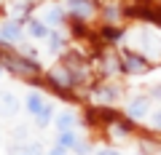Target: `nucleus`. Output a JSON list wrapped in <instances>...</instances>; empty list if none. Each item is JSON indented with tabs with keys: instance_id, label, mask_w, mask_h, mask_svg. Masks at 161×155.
Returning a JSON list of instances; mask_svg holds the SVG:
<instances>
[{
	"instance_id": "nucleus-4",
	"label": "nucleus",
	"mask_w": 161,
	"mask_h": 155,
	"mask_svg": "<svg viewBox=\"0 0 161 155\" xmlns=\"http://www.w3.org/2000/svg\"><path fill=\"white\" fill-rule=\"evenodd\" d=\"M150 107H153V99L150 96H132L126 102V115L134 121H148Z\"/></svg>"
},
{
	"instance_id": "nucleus-11",
	"label": "nucleus",
	"mask_w": 161,
	"mask_h": 155,
	"mask_svg": "<svg viewBox=\"0 0 161 155\" xmlns=\"http://www.w3.org/2000/svg\"><path fill=\"white\" fill-rule=\"evenodd\" d=\"M62 19H64V11H62L59 6H48L46 11H43V22H46L48 27H59Z\"/></svg>"
},
{
	"instance_id": "nucleus-22",
	"label": "nucleus",
	"mask_w": 161,
	"mask_h": 155,
	"mask_svg": "<svg viewBox=\"0 0 161 155\" xmlns=\"http://www.w3.org/2000/svg\"><path fill=\"white\" fill-rule=\"evenodd\" d=\"M108 19H110V22H115V19H118V11H115V8H108Z\"/></svg>"
},
{
	"instance_id": "nucleus-8",
	"label": "nucleus",
	"mask_w": 161,
	"mask_h": 155,
	"mask_svg": "<svg viewBox=\"0 0 161 155\" xmlns=\"http://www.w3.org/2000/svg\"><path fill=\"white\" fill-rule=\"evenodd\" d=\"M118 88L115 86H102V88H97V91H94V99H97L99 104H113L115 99H118Z\"/></svg>"
},
{
	"instance_id": "nucleus-12",
	"label": "nucleus",
	"mask_w": 161,
	"mask_h": 155,
	"mask_svg": "<svg viewBox=\"0 0 161 155\" xmlns=\"http://www.w3.org/2000/svg\"><path fill=\"white\" fill-rule=\"evenodd\" d=\"M54 123H57L59 131H73V128H75V115L70 112V110H64V112H57Z\"/></svg>"
},
{
	"instance_id": "nucleus-10",
	"label": "nucleus",
	"mask_w": 161,
	"mask_h": 155,
	"mask_svg": "<svg viewBox=\"0 0 161 155\" xmlns=\"http://www.w3.org/2000/svg\"><path fill=\"white\" fill-rule=\"evenodd\" d=\"M64 6H67L73 13L83 16V19L92 16V3H89V0H64Z\"/></svg>"
},
{
	"instance_id": "nucleus-9",
	"label": "nucleus",
	"mask_w": 161,
	"mask_h": 155,
	"mask_svg": "<svg viewBox=\"0 0 161 155\" xmlns=\"http://www.w3.org/2000/svg\"><path fill=\"white\" fill-rule=\"evenodd\" d=\"M24 104H27V112L30 115H38L40 112V110H43V107H46V99H43V94H38V91H30L27 94V102H24Z\"/></svg>"
},
{
	"instance_id": "nucleus-1",
	"label": "nucleus",
	"mask_w": 161,
	"mask_h": 155,
	"mask_svg": "<svg viewBox=\"0 0 161 155\" xmlns=\"http://www.w3.org/2000/svg\"><path fill=\"white\" fill-rule=\"evenodd\" d=\"M24 32H27V29L22 27L19 19H6V22H0V43H3V46H22Z\"/></svg>"
},
{
	"instance_id": "nucleus-21",
	"label": "nucleus",
	"mask_w": 161,
	"mask_h": 155,
	"mask_svg": "<svg viewBox=\"0 0 161 155\" xmlns=\"http://www.w3.org/2000/svg\"><path fill=\"white\" fill-rule=\"evenodd\" d=\"M150 99H156V102H161V86H153V91H150Z\"/></svg>"
},
{
	"instance_id": "nucleus-14",
	"label": "nucleus",
	"mask_w": 161,
	"mask_h": 155,
	"mask_svg": "<svg viewBox=\"0 0 161 155\" xmlns=\"http://www.w3.org/2000/svg\"><path fill=\"white\" fill-rule=\"evenodd\" d=\"M54 118H57V112H54V104H46V107L35 115V126L43 128V126H48V123H54Z\"/></svg>"
},
{
	"instance_id": "nucleus-24",
	"label": "nucleus",
	"mask_w": 161,
	"mask_h": 155,
	"mask_svg": "<svg viewBox=\"0 0 161 155\" xmlns=\"http://www.w3.org/2000/svg\"><path fill=\"white\" fill-rule=\"evenodd\" d=\"M19 155H32V152H19Z\"/></svg>"
},
{
	"instance_id": "nucleus-18",
	"label": "nucleus",
	"mask_w": 161,
	"mask_h": 155,
	"mask_svg": "<svg viewBox=\"0 0 161 155\" xmlns=\"http://www.w3.org/2000/svg\"><path fill=\"white\" fill-rule=\"evenodd\" d=\"M73 152L75 155H89V152H92V144H89V142H78L73 147Z\"/></svg>"
},
{
	"instance_id": "nucleus-16",
	"label": "nucleus",
	"mask_w": 161,
	"mask_h": 155,
	"mask_svg": "<svg viewBox=\"0 0 161 155\" xmlns=\"http://www.w3.org/2000/svg\"><path fill=\"white\" fill-rule=\"evenodd\" d=\"M0 107L6 110V112H14V107H16V99H14L11 91H3V94H0Z\"/></svg>"
},
{
	"instance_id": "nucleus-5",
	"label": "nucleus",
	"mask_w": 161,
	"mask_h": 155,
	"mask_svg": "<svg viewBox=\"0 0 161 155\" xmlns=\"http://www.w3.org/2000/svg\"><path fill=\"white\" fill-rule=\"evenodd\" d=\"M124 70H126V75H140L142 70H148V59H145L142 54L126 51L124 54Z\"/></svg>"
},
{
	"instance_id": "nucleus-17",
	"label": "nucleus",
	"mask_w": 161,
	"mask_h": 155,
	"mask_svg": "<svg viewBox=\"0 0 161 155\" xmlns=\"http://www.w3.org/2000/svg\"><path fill=\"white\" fill-rule=\"evenodd\" d=\"M148 126L153 128V131H161V107L153 110V112L148 115Z\"/></svg>"
},
{
	"instance_id": "nucleus-20",
	"label": "nucleus",
	"mask_w": 161,
	"mask_h": 155,
	"mask_svg": "<svg viewBox=\"0 0 161 155\" xmlns=\"http://www.w3.org/2000/svg\"><path fill=\"white\" fill-rule=\"evenodd\" d=\"M48 155H70V150H64V147H59V144H54V147L48 150Z\"/></svg>"
},
{
	"instance_id": "nucleus-6",
	"label": "nucleus",
	"mask_w": 161,
	"mask_h": 155,
	"mask_svg": "<svg viewBox=\"0 0 161 155\" xmlns=\"http://www.w3.org/2000/svg\"><path fill=\"white\" fill-rule=\"evenodd\" d=\"M24 29H27V35L32 40H48V35H51V27H48L43 19H32Z\"/></svg>"
},
{
	"instance_id": "nucleus-3",
	"label": "nucleus",
	"mask_w": 161,
	"mask_h": 155,
	"mask_svg": "<svg viewBox=\"0 0 161 155\" xmlns=\"http://www.w3.org/2000/svg\"><path fill=\"white\" fill-rule=\"evenodd\" d=\"M137 46H140V51L137 54H142L145 59H158L161 56V38L156 32H140L137 35Z\"/></svg>"
},
{
	"instance_id": "nucleus-7",
	"label": "nucleus",
	"mask_w": 161,
	"mask_h": 155,
	"mask_svg": "<svg viewBox=\"0 0 161 155\" xmlns=\"http://www.w3.org/2000/svg\"><path fill=\"white\" fill-rule=\"evenodd\" d=\"M48 78H51V80L57 83V86H62V88H67V86H73V83H75L73 70H67V67H54Z\"/></svg>"
},
{
	"instance_id": "nucleus-13",
	"label": "nucleus",
	"mask_w": 161,
	"mask_h": 155,
	"mask_svg": "<svg viewBox=\"0 0 161 155\" xmlns=\"http://www.w3.org/2000/svg\"><path fill=\"white\" fill-rule=\"evenodd\" d=\"M78 142H80V139H78V134H75V128H73V131H59V137H57V144L64 147V150H70V152H73V147Z\"/></svg>"
},
{
	"instance_id": "nucleus-2",
	"label": "nucleus",
	"mask_w": 161,
	"mask_h": 155,
	"mask_svg": "<svg viewBox=\"0 0 161 155\" xmlns=\"http://www.w3.org/2000/svg\"><path fill=\"white\" fill-rule=\"evenodd\" d=\"M3 67H8L11 72H16V75H35V72L40 70V64L35 62V59L22 56V54H14V56H6V59H3Z\"/></svg>"
},
{
	"instance_id": "nucleus-15",
	"label": "nucleus",
	"mask_w": 161,
	"mask_h": 155,
	"mask_svg": "<svg viewBox=\"0 0 161 155\" xmlns=\"http://www.w3.org/2000/svg\"><path fill=\"white\" fill-rule=\"evenodd\" d=\"M64 46V38L62 32H57V29H51V35H48V48H51V54H59Z\"/></svg>"
},
{
	"instance_id": "nucleus-25",
	"label": "nucleus",
	"mask_w": 161,
	"mask_h": 155,
	"mask_svg": "<svg viewBox=\"0 0 161 155\" xmlns=\"http://www.w3.org/2000/svg\"><path fill=\"white\" fill-rule=\"evenodd\" d=\"M134 155H142V152H134Z\"/></svg>"
},
{
	"instance_id": "nucleus-19",
	"label": "nucleus",
	"mask_w": 161,
	"mask_h": 155,
	"mask_svg": "<svg viewBox=\"0 0 161 155\" xmlns=\"http://www.w3.org/2000/svg\"><path fill=\"white\" fill-rule=\"evenodd\" d=\"M94 155H121L115 147H99V150H94Z\"/></svg>"
},
{
	"instance_id": "nucleus-23",
	"label": "nucleus",
	"mask_w": 161,
	"mask_h": 155,
	"mask_svg": "<svg viewBox=\"0 0 161 155\" xmlns=\"http://www.w3.org/2000/svg\"><path fill=\"white\" fill-rule=\"evenodd\" d=\"M3 70H6V67H3V64H0V78H3Z\"/></svg>"
}]
</instances>
